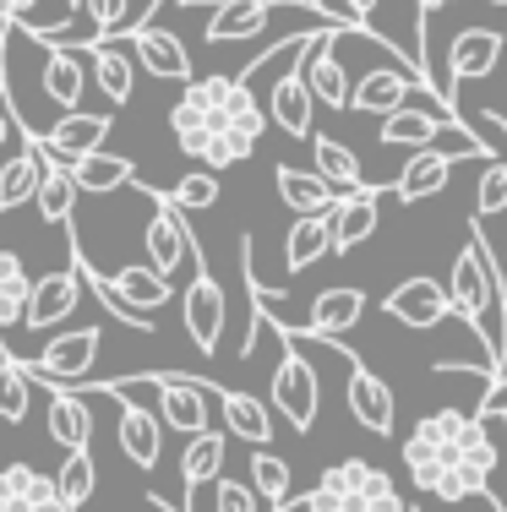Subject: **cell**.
Listing matches in <instances>:
<instances>
[{"label":"cell","instance_id":"1","mask_svg":"<svg viewBox=\"0 0 507 512\" xmlns=\"http://www.w3.org/2000/svg\"><path fill=\"white\" fill-rule=\"evenodd\" d=\"M169 126H175V142L186 158L208 169H235L257 153L262 131H268V109L257 104L251 82L235 71V77L186 82L180 104L169 109Z\"/></svg>","mask_w":507,"mask_h":512},{"label":"cell","instance_id":"2","mask_svg":"<svg viewBox=\"0 0 507 512\" xmlns=\"http://www.w3.org/2000/svg\"><path fill=\"white\" fill-rule=\"evenodd\" d=\"M404 474L415 491L437 496V502H469V496L491 491L497 442H491L486 420L458 414V409H437L404 436Z\"/></svg>","mask_w":507,"mask_h":512},{"label":"cell","instance_id":"3","mask_svg":"<svg viewBox=\"0 0 507 512\" xmlns=\"http://www.w3.org/2000/svg\"><path fill=\"white\" fill-rule=\"evenodd\" d=\"M497 256H491L486 246V224H469V246L453 256V278H448V311L453 316H464L469 327H475V338H480V349H486V371L497 376V387H502V338H507V327H502V295H497Z\"/></svg>","mask_w":507,"mask_h":512},{"label":"cell","instance_id":"4","mask_svg":"<svg viewBox=\"0 0 507 512\" xmlns=\"http://www.w3.org/2000/svg\"><path fill=\"white\" fill-rule=\"evenodd\" d=\"M306 507L311 512H415V507H404L393 474L377 469V463H366V458L333 463V469L306 491Z\"/></svg>","mask_w":507,"mask_h":512},{"label":"cell","instance_id":"5","mask_svg":"<svg viewBox=\"0 0 507 512\" xmlns=\"http://www.w3.org/2000/svg\"><path fill=\"white\" fill-rule=\"evenodd\" d=\"M186 256H191V289L180 295V327H186V338H191V349H197V355H219L229 306H224L219 278H213L208 262H202V246H197V235H191V229H186Z\"/></svg>","mask_w":507,"mask_h":512},{"label":"cell","instance_id":"6","mask_svg":"<svg viewBox=\"0 0 507 512\" xmlns=\"http://www.w3.org/2000/svg\"><path fill=\"white\" fill-rule=\"evenodd\" d=\"M104 355V327H77V333H60L55 344H44L33 360H17L28 371V382H44L55 393H71V387L88 382V371Z\"/></svg>","mask_w":507,"mask_h":512},{"label":"cell","instance_id":"7","mask_svg":"<svg viewBox=\"0 0 507 512\" xmlns=\"http://www.w3.org/2000/svg\"><path fill=\"white\" fill-rule=\"evenodd\" d=\"M464 158H480L475 148V137L469 131H453L448 142H431V148H420L415 158L404 164V175L388 180V191L404 207H415V202H431L437 191H448V180H453V169L464 164Z\"/></svg>","mask_w":507,"mask_h":512},{"label":"cell","instance_id":"8","mask_svg":"<svg viewBox=\"0 0 507 512\" xmlns=\"http://www.w3.org/2000/svg\"><path fill=\"white\" fill-rule=\"evenodd\" d=\"M273 409L289 420L295 436H311V425L322 414V376L295 344H284L279 365H273Z\"/></svg>","mask_w":507,"mask_h":512},{"label":"cell","instance_id":"9","mask_svg":"<svg viewBox=\"0 0 507 512\" xmlns=\"http://www.w3.org/2000/svg\"><path fill=\"white\" fill-rule=\"evenodd\" d=\"M99 393H110L115 404H120V453L137 463L142 474H153V469H159V458H164V425H159V414L142 404L126 382H104Z\"/></svg>","mask_w":507,"mask_h":512},{"label":"cell","instance_id":"10","mask_svg":"<svg viewBox=\"0 0 507 512\" xmlns=\"http://www.w3.org/2000/svg\"><path fill=\"white\" fill-rule=\"evenodd\" d=\"M120 39L131 44V66H142L153 82H191V50L180 33L159 22H137V28H120Z\"/></svg>","mask_w":507,"mask_h":512},{"label":"cell","instance_id":"11","mask_svg":"<svg viewBox=\"0 0 507 512\" xmlns=\"http://www.w3.org/2000/svg\"><path fill=\"white\" fill-rule=\"evenodd\" d=\"M415 93H426L431 109L442 115L437 93H431L426 77H415L409 66H377V71H366L360 82H349V104H344V109H355V115H388V109L409 104Z\"/></svg>","mask_w":507,"mask_h":512},{"label":"cell","instance_id":"12","mask_svg":"<svg viewBox=\"0 0 507 512\" xmlns=\"http://www.w3.org/2000/svg\"><path fill=\"white\" fill-rule=\"evenodd\" d=\"M333 349L349 360L344 398H349V414L360 420V431H371V436H393V425H398V398H393V387L382 382L377 371H366V365L349 355V344H333Z\"/></svg>","mask_w":507,"mask_h":512},{"label":"cell","instance_id":"13","mask_svg":"<svg viewBox=\"0 0 507 512\" xmlns=\"http://www.w3.org/2000/svg\"><path fill=\"white\" fill-rule=\"evenodd\" d=\"M382 191L388 186H360V191H338L333 207L322 218H328V256H344V251H355V246H366L371 235H377V202H382Z\"/></svg>","mask_w":507,"mask_h":512},{"label":"cell","instance_id":"14","mask_svg":"<svg viewBox=\"0 0 507 512\" xmlns=\"http://www.w3.org/2000/svg\"><path fill=\"white\" fill-rule=\"evenodd\" d=\"M148 387L159 393V425L164 431H180L191 442L197 431H208V382L180 371H159L148 376Z\"/></svg>","mask_w":507,"mask_h":512},{"label":"cell","instance_id":"15","mask_svg":"<svg viewBox=\"0 0 507 512\" xmlns=\"http://www.w3.org/2000/svg\"><path fill=\"white\" fill-rule=\"evenodd\" d=\"M306 39L311 33H300V44L289 50V71L279 82H273V93H268V126H279L284 137H295V142H306L311 137V115H317V104H311V88H306V77H300V55H306Z\"/></svg>","mask_w":507,"mask_h":512},{"label":"cell","instance_id":"16","mask_svg":"<svg viewBox=\"0 0 507 512\" xmlns=\"http://www.w3.org/2000/svg\"><path fill=\"white\" fill-rule=\"evenodd\" d=\"M110 126H115V115H104V109H66V115H55V126L33 131V142H39L50 158H60V164H71V158L104 148Z\"/></svg>","mask_w":507,"mask_h":512},{"label":"cell","instance_id":"17","mask_svg":"<svg viewBox=\"0 0 507 512\" xmlns=\"http://www.w3.org/2000/svg\"><path fill=\"white\" fill-rule=\"evenodd\" d=\"M137 191L153 202V218L142 224V256H148V267L159 278H175V267L186 262V224H180V213L164 202V191H148V186H137Z\"/></svg>","mask_w":507,"mask_h":512},{"label":"cell","instance_id":"18","mask_svg":"<svg viewBox=\"0 0 507 512\" xmlns=\"http://www.w3.org/2000/svg\"><path fill=\"white\" fill-rule=\"evenodd\" d=\"M82 300V278L77 267H60V273H44L28 284V306H22V322L33 327V333H50L55 322H66L71 311H77Z\"/></svg>","mask_w":507,"mask_h":512},{"label":"cell","instance_id":"19","mask_svg":"<svg viewBox=\"0 0 507 512\" xmlns=\"http://www.w3.org/2000/svg\"><path fill=\"white\" fill-rule=\"evenodd\" d=\"M39 88H44V99H50L55 115L82 109V93H88V60H82V50H71V44H50L44 71H39Z\"/></svg>","mask_w":507,"mask_h":512},{"label":"cell","instance_id":"20","mask_svg":"<svg viewBox=\"0 0 507 512\" xmlns=\"http://www.w3.org/2000/svg\"><path fill=\"white\" fill-rule=\"evenodd\" d=\"M0 512H71V507L60 502L50 474H39L33 463H6L0 469Z\"/></svg>","mask_w":507,"mask_h":512},{"label":"cell","instance_id":"21","mask_svg":"<svg viewBox=\"0 0 507 512\" xmlns=\"http://www.w3.org/2000/svg\"><path fill=\"white\" fill-rule=\"evenodd\" d=\"M382 311H388L393 322L426 333V327H437L442 316H448V289H442L437 278H404V284L382 300Z\"/></svg>","mask_w":507,"mask_h":512},{"label":"cell","instance_id":"22","mask_svg":"<svg viewBox=\"0 0 507 512\" xmlns=\"http://www.w3.org/2000/svg\"><path fill=\"white\" fill-rule=\"evenodd\" d=\"M360 316H366V289H322L317 300H311V316L306 327H295V333H279V338H300V333H322V338H344L349 327H360Z\"/></svg>","mask_w":507,"mask_h":512},{"label":"cell","instance_id":"23","mask_svg":"<svg viewBox=\"0 0 507 512\" xmlns=\"http://www.w3.org/2000/svg\"><path fill=\"white\" fill-rule=\"evenodd\" d=\"M448 120L437 115V109H415V104H398L382 115V126H377V142L382 148H431V142H442L448 137Z\"/></svg>","mask_w":507,"mask_h":512},{"label":"cell","instance_id":"24","mask_svg":"<svg viewBox=\"0 0 507 512\" xmlns=\"http://www.w3.org/2000/svg\"><path fill=\"white\" fill-rule=\"evenodd\" d=\"M33 142V137H28ZM33 153H39V186H33V207H39V218L50 229H66L71 224V207H77V186H71V169L50 158L33 142Z\"/></svg>","mask_w":507,"mask_h":512},{"label":"cell","instance_id":"25","mask_svg":"<svg viewBox=\"0 0 507 512\" xmlns=\"http://www.w3.org/2000/svg\"><path fill=\"white\" fill-rule=\"evenodd\" d=\"M66 169H71V186L88 191V197H110V191L137 186V164H131L126 153H104V148H93V153L71 158Z\"/></svg>","mask_w":507,"mask_h":512},{"label":"cell","instance_id":"26","mask_svg":"<svg viewBox=\"0 0 507 512\" xmlns=\"http://www.w3.org/2000/svg\"><path fill=\"white\" fill-rule=\"evenodd\" d=\"M273 11H279V0H224V6H213V17H208V44L257 39V33H268Z\"/></svg>","mask_w":507,"mask_h":512},{"label":"cell","instance_id":"27","mask_svg":"<svg viewBox=\"0 0 507 512\" xmlns=\"http://www.w3.org/2000/svg\"><path fill=\"white\" fill-rule=\"evenodd\" d=\"M82 60H88V82H99V93L110 104H126L131 99V82H137L131 50H120V44H110V39H88Z\"/></svg>","mask_w":507,"mask_h":512},{"label":"cell","instance_id":"28","mask_svg":"<svg viewBox=\"0 0 507 512\" xmlns=\"http://www.w3.org/2000/svg\"><path fill=\"white\" fill-rule=\"evenodd\" d=\"M497 60H502V33L497 28H464L453 39V55H448L453 88H458V82H475V77H491Z\"/></svg>","mask_w":507,"mask_h":512},{"label":"cell","instance_id":"29","mask_svg":"<svg viewBox=\"0 0 507 512\" xmlns=\"http://www.w3.org/2000/svg\"><path fill=\"white\" fill-rule=\"evenodd\" d=\"M219 414H224V431L240 436V442L262 447L273 436V409L262 404L257 393H240V387H219Z\"/></svg>","mask_w":507,"mask_h":512},{"label":"cell","instance_id":"30","mask_svg":"<svg viewBox=\"0 0 507 512\" xmlns=\"http://www.w3.org/2000/svg\"><path fill=\"white\" fill-rule=\"evenodd\" d=\"M104 284L115 289V300H126L131 311H159L164 300H175V289H169V278H159L148 262H131V267H120V273H104Z\"/></svg>","mask_w":507,"mask_h":512},{"label":"cell","instance_id":"31","mask_svg":"<svg viewBox=\"0 0 507 512\" xmlns=\"http://www.w3.org/2000/svg\"><path fill=\"white\" fill-rule=\"evenodd\" d=\"M44 431H50L55 447L77 453V447L93 442V414L77 393H50V409H44Z\"/></svg>","mask_w":507,"mask_h":512},{"label":"cell","instance_id":"32","mask_svg":"<svg viewBox=\"0 0 507 512\" xmlns=\"http://www.w3.org/2000/svg\"><path fill=\"white\" fill-rule=\"evenodd\" d=\"M224 447H229L224 431H213V425H208V431H197L186 447H180V485H186V496L197 491V485H213V480H219Z\"/></svg>","mask_w":507,"mask_h":512},{"label":"cell","instance_id":"33","mask_svg":"<svg viewBox=\"0 0 507 512\" xmlns=\"http://www.w3.org/2000/svg\"><path fill=\"white\" fill-rule=\"evenodd\" d=\"M311 142V175L317 180H328L333 191H360V186H371L366 175H360V158L344 148V142H333V137H306Z\"/></svg>","mask_w":507,"mask_h":512},{"label":"cell","instance_id":"34","mask_svg":"<svg viewBox=\"0 0 507 512\" xmlns=\"http://www.w3.org/2000/svg\"><path fill=\"white\" fill-rule=\"evenodd\" d=\"M273 186H279V197H284L289 213H328L333 197H338L328 180H317L311 169H295V164L273 169Z\"/></svg>","mask_w":507,"mask_h":512},{"label":"cell","instance_id":"35","mask_svg":"<svg viewBox=\"0 0 507 512\" xmlns=\"http://www.w3.org/2000/svg\"><path fill=\"white\" fill-rule=\"evenodd\" d=\"M284 262H289V273H306V267L328 262V218L300 213L295 229H289V240H284Z\"/></svg>","mask_w":507,"mask_h":512},{"label":"cell","instance_id":"36","mask_svg":"<svg viewBox=\"0 0 507 512\" xmlns=\"http://www.w3.org/2000/svg\"><path fill=\"white\" fill-rule=\"evenodd\" d=\"M50 480H55L60 502H66L71 512H82L93 502V491H99V463H93L88 447H77V453H66V463H60Z\"/></svg>","mask_w":507,"mask_h":512},{"label":"cell","instance_id":"37","mask_svg":"<svg viewBox=\"0 0 507 512\" xmlns=\"http://www.w3.org/2000/svg\"><path fill=\"white\" fill-rule=\"evenodd\" d=\"M33 186H39V153L28 142L22 153L0 158V213H17L22 202H33Z\"/></svg>","mask_w":507,"mask_h":512},{"label":"cell","instance_id":"38","mask_svg":"<svg viewBox=\"0 0 507 512\" xmlns=\"http://www.w3.org/2000/svg\"><path fill=\"white\" fill-rule=\"evenodd\" d=\"M251 496H262L268 507H279L295 496V469H289L279 453H268V447L251 453Z\"/></svg>","mask_w":507,"mask_h":512},{"label":"cell","instance_id":"39","mask_svg":"<svg viewBox=\"0 0 507 512\" xmlns=\"http://www.w3.org/2000/svg\"><path fill=\"white\" fill-rule=\"evenodd\" d=\"M28 267H22L17 251L0 246V338H6V327L22 322V306H28Z\"/></svg>","mask_w":507,"mask_h":512},{"label":"cell","instance_id":"40","mask_svg":"<svg viewBox=\"0 0 507 512\" xmlns=\"http://www.w3.org/2000/svg\"><path fill=\"white\" fill-rule=\"evenodd\" d=\"M28 404H33V382H28V371L17 365V355H0V420L6 425H22L28 420Z\"/></svg>","mask_w":507,"mask_h":512},{"label":"cell","instance_id":"41","mask_svg":"<svg viewBox=\"0 0 507 512\" xmlns=\"http://www.w3.org/2000/svg\"><path fill=\"white\" fill-rule=\"evenodd\" d=\"M219 197H224V186H219L213 169H191L186 180H175V186L164 191V202L175 207V213H202V207H213Z\"/></svg>","mask_w":507,"mask_h":512},{"label":"cell","instance_id":"42","mask_svg":"<svg viewBox=\"0 0 507 512\" xmlns=\"http://www.w3.org/2000/svg\"><path fill=\"white\" fill-rule=\"evenodd\" d=\"M458 120H469V137H475L480 158L507 164V115H497V109H475V115H464V109H458Z\"/></svg>","mask_w":507,"mask_h":512},{"label":"cell","instance_id":"43","mask_svg":"<svg viewBox=\"0 0 507 512\" xmlns=\"http://www.w3.org/2000/svg\"><path fill=\"white\" fill-rule=\"evenodd\" d=\"M77 11L88 17L93 39H115L120 28H131V0H77ZM88 44V39H82Z\"/></svg>","mask_w":507,"mask_h":512},{"label":"cell","instance_id":"44","mask_svg":"<svg viewBox=\"0 0 507 512\" xmlns=\"http://www.w3.org/2000/svg\"><path fill=\"white\" fill-rule=\"evenodd\" d=\"M507 213V164H491L486 175H480V191H475V218L486 224V218Z\"/></svg>","mask_w":507,"mask_h":512},{"label":"cell","instance_id":"45","mask_svg":"<svg viewBox=\"0 0 507 512\" xmlns=\"http://www.w3.org/2000/svg\"><path fill=\"white\" fill-rule=\"evenodd\" d=\"M213 507L219 512H257V496L240 480H213Z\"/></svg>","mask_w":507,"mask_h":512},{"label":"cell","instance_id":"46","mask_svg":"<svg viewBox=\"0 0 507 512\" xmlns=\"http://www.w3.org/2000/svg\"><path fill=\"white\" fill-rule=\"evenodd\" d=\"M33 6H39V0H0V22H6V28H22V22H33Z\"/></svg>","mask_w":507,"mask_h":512},{"label":"cell","instance_id":"47","mask_svg":"<svg viewBox=\"0 0 507 512\" xmlns=\"http://www.w3.org/2000/svg\"><path fill=\"white\" fill-rule=\"evenodd\" d=\"M0 77H6V66H0ZM11 131H17V115H11L6 82H0V158H6V142H11Z\"/></svg>","mask_w":507,"mask_h":512},{"label":"cell","instance_id":"48","mask_svg":"<svg viewBox=\"0 0 507 512\" xmlns=\"http://www.w3.org/2000/svg\"><path fill=\"white\" fill-rule=\"evenodd\" d=\"M409 6H415V39H426L431 17H437L442 6H453V0H409Z\"/></svg>","mask_w":507,"mask_h":512},{"label":"cell","instance_id":"49","mask_svg":"<svg viewBox=\"0 0 507 512\" xmlns=\"http://www.w3.org/2000/svg\"><path fill=\"white\" fill-rule=\"evenodd\" d=\"M377 6H382V0H344V17L355 22V28H366V22L377 17Z\"/></svg>","mask_w":507,"mask_h":512},{"label":"cell","instance_id":"50","mask_svg":"<svg viewBox=\"0 0 507 512\" xmlns=\"http://www.w3.org/2000/svg\"><path fill=\"white\" fill-rule=\"evenodd\" d=\"M475 420H497V425H502V431H507V404H502V409H480V414H475Z\"/></svg>","mask_w":507,"mask_h":512},{"label":"cell","instance_id":"51","mask_svg":"<svg viewBox=\"0 0 507 512\" xmlns=\"http://www.w3.org/2000/svg\"><path fill=\"white\" fill-rule=\"evenodd\" d=\"M273 512H311V507H306V496H289V502H279Z\"/></svg>","mask_w":507,"mask_h":512},{"label":"cell","instance_id":"52","mask_svg":"<svg viewBox=\"0 0 507 512\" xmlns=\"http://www.w3.org/2000/svg\"><path fill=\"white\" fill-rule=\"evenodd\" d=\"M0 60H6V22H0Z\"/></svg>","mask_w":507,"mask_h":512},{"label":"cell","instance_id":"53","mask_svg":"<svg viewBox=\"0 0 507 512\" xmlns=\"http://www.w3.org/2000/svg\"><path fill=\"white\" fill-rule=\"evenodd\" d=\"M295 6H317L322 11V0H295ZM338 17H344V11H338Z\"/></svg>","mask_w":507,"mask_h":512},{"label":"cell","instance_id":"54","mask_svg":"<svg viewBox=\"0 0 507 512\" xmlns=\"http://www.w3.org/2000/svg\"><path fill=\"white\" fill-rule=\"evenodd\" d=\"M491 6H507V0H491Z\"/></svg>","mask_w":507,"mask_h":512}]
</instances>
